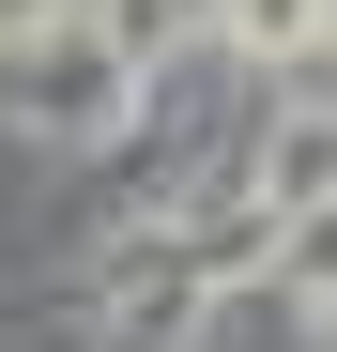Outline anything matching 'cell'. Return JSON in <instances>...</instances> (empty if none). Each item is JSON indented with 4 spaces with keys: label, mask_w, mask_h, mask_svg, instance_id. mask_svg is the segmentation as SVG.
I'll return each instance as SVG.
<instances>
[{
    "label": "cell",
    "mask_w": 337,
    "mask_h": 352,
    "mask_svg": "<svg viewBox=\"0 0 337 352\" xmlns=\"http://www.w3.org/2000/svg\"><path fill=\"white\" fill-rule=\"evenodd\" d=\"M123 107H138V77L107 62V46L77 31V0H62V16H46V46H31V77H16V123H31V138H107Z\"/></svg>",
    "instance_id": "cell-1"
},
{
    "label": "cell",
    "mask_w": 337,
    "mask_h": 352,
    "mask_svg": "<svg viewBox=\"0 0 337 352\" xmlns=\"http://www.w3.org/2000/svg\"><path fill=\"white\" fill-rule=\"evenodd\" d=\"M261 214L276 230H322V123H276L261 138Z\"/></svg>",
    "instance_id": "cell-3"
},
{
    "label": "cell",
    "mask_w": 337,
    "mask_h": 352,
    "mask_svg": "<svg viewBox=\"0 0 337 352\" xmlns=\"http://www.w3.org/2000/svg\"><path fill=\"white\" fill-rule=\"evenodd\" d=\"M199 307H215V291L184 276V245H168L153 276H123V291H107V352H184V337H199Z\"/></svg>",
    "instance_id": "cell-2"
},
{
    "label": "cell",
    "mask_w": 337,
    "mask_h": 352,
    "mask_svg": "<svg viewBox=\"0 0 337 352\" xmlns=\"http://www.w3.org/2000/svg\"><path fill=\"white\" fill-rule=\"evenodd\" d=\"M230 31L261 46V62H292V46H322V0H230Z\"/></svg>",
    "instance_id": "cell-4"
}]
</instances>
